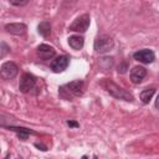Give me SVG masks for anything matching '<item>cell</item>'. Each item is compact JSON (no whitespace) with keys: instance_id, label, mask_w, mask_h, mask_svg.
Listing matches in <instances>:
<instances>
[{"instance_id":"obj_12","label":"cell","mask_w":159,"mask_h":159,"mask_svg":"<svg viewBox=\"0 0 159 159\" xmlns=\"http://www.w3.org/2000/svg\"><path fill=\"white\" fill-rule=\"evenodd\" d=\"M68 45L73 50H81L84 45V39L80 35H72L68 37Z\"/></svg>"},{"instance_id":"obj_19","label":"cell","mask_w":159,"mask_h":159,"mask_svg":"<svg viewBox=\"0 0 159 159\" xmlns=\"http://www.w3.org/2000/svg\"><path fill=\"white\" fill-rule=\"evenodd\" d=\"M35 147H36V148H39V149H41V150H43V152H46V150H47L46 145H43L42 143H35Z\"/></svg>"},{"instance_id":"obj_21","label":"cell","mask_w":159,"mask_h":159,"mask_svg":"<svg viewBox=\"0 0 159 159\" xmlns=\"http://www.w3.org/2000/svg\"><path fill=\"white\" fill-rule=\"evenodd\" d=\"M155 108L159 109V94L157 96V99H155Z\"/></svg>"},{"instance_id":"obj_16","label":"cell","mask_w":159,"mask_h":159,"mask_svg":"<svg viewBox=\"0 0 159 159\" xmlns=\"http://www.w3.org/2000/svg\"><path fill=\"white\" fill-rule=\"evenodd\" d=\"M30 0H9V2L14 6H25L29 4Z\"/></svg>"},{"instance_id":"obj_10","label":"cell","mask_w":159,"mask_h":159,"mask_svg":"<svg viewBox=\"0 0 159 159\" xmlns=\"http://www.w3.org/2000/svg\"><path fill=\"white\" fill-rule=\"evenodd\" d=\"M147 76V70L143 66H134L130 70V81L134 84H139Z\"/></svg>"},{"instance_id":"obj_11","label":"cell","mask_w":159,"mask_h":159,"mask_svg":"<svg viewBox=\"0 0 159 159\" xmlns=\"http://www.w3.org/2000/svg\"><path fill=\"white\" fill-rule=\"evenodd\" d=\"M5 31L11 34V35H17V36H21V35H25L26 32V25L22 24V22H11V24H6L5 25Z\"/></svg>"},{"instance_id":"obj_1","label":"cell","mask_w":159,"mask_h":159,"mask_svg":"<svg viewBox=\"0 0 159 159\" xmlns=\"http://www.w3.org/2000/svg\"><path fill=\"white\" fill-rule=\"evenodd\" d=\"M84 92V82L82 80H76L72 82H68L58 88V93L63 99L71 101L75 97L82 96Z\"/></svg>"},{"instance_id":"obj_20","label":"cell","mask_w":159,"mask_h":159,"mask_svg":"<svg viewBox=\"0 0 159 159\" xmlns=\"http://www.w3.org/2000/svg\"><path fill=\"white\" fill-rule=\"evenodd\" d=\"M67 124H68L70 127H78V123L75 122V120H67Z\"/></svg>"},{"instance_id":"obj_5","label":"cell","mask_w":159,"mask_h":159,"mask_svg":"<svg viewBox=\"0 0 159 159\" xmlns=\"http://www.w3.org/2000/svg\"><path fill=\"white\" fill-rule=\"evenodd\" d=\"M89 22H91V17L88 14H83L81 16H78L70 26H68V30L70 31H73V32H84L87 31L88 26H89Z\"/></svg>"},{"instance_id":"obj_3","label":"cell","mask_w":159,"mask_h":159,"mask_svg":"<svg viewBox=\"0 0 159 159\" xmlns=\"http://www.w3.org/2000/svg\"><path fill=\"white\" fill-rule=\"evenodd\" d=\"M114 46V41L109 35H99L96 37L93 47L94 51L98 53H106L108 51H111Z\"/></svg>"},{"instance_id":"obj_17","label":"cell","mask_w":159,"mask_h":159,"mask_svg":"<svg viewBox=\"0 0 159 159\" xmlns=\"http://www.w3.org/2000/svg\"><path fill=\"white\" fill-rule=\"evenodd\" d=\"M7 52H10V47H9V46L2 41V42H1V52H0V57H1V58H4V57H5V55H6Z\"/></svg>"},{"instance_id":"obj_14","label":"cell","mask_w":159,"mask_h":159,"mask_svg":"<svg viewBox=\"0 0 159 159\" xmlns=\"http://www.w3.org/2000/svg\"><path fill=\"white\" fill-rule=\"evenodd\" d=\"M37 31L41 36L43 37H48L51 34V24L48 21H41L37 26Z\"/></svg>"},{"instance_id":"obj_15","label":"cell","mask_w":159,"mask_h":159,"mask_svg":"<svg viewBox=\"0 0 159 159\" xmlns=\"http://www.w3.org/2000/svg\"><path fill=\"white\" fill-rule=\"evenodd\" d=\"M154 93H155V88H153V87L145 88V89H143V91L140 92L139 98H140V101H142L144 104H147V103H149V101L152 99V97L154 96Z\"/></svg>"},{"instance_id":"obj_6","label":"cell","mask_w":159,"mask_h":159,"mask_svg":"<svg viewBox=\"0 0 159 159\" xmlns=\"http://www.w3.org/2000/svg\"><path fill=\"white\" fill-rule=\"evenodd\" d=\"M17 72H19V67L12 61H7V62H4L1 65L0 75L4 80H12L14 77H16Z\"/></svg>"},{"instance_id":"obj_8","label":"cell","mask_w":159,"mask_h":159,"mask_svg":"<svg viewBox=\"0 0 159 159\" xmlns=\"http://www.w3.org/2000/svg\"><path fill=\"white\" fill-rule=\"evenodd\" d=\"M68 63H70V57H68L67 55L58 56V57H56V58L52 61V63H51V70H52L55 73H61V72H63V71L67 68Z\"/></svg>"},{"instance_id":"obj_2","label":"cell","mask_w":159,"mask_h":159,"mask_svg":"<svg viewBox=\"0 0 159 159\" xmlns=\"http://www.w3.org/2000/svg\"><path fill=\"white\" fill-rule=\"evenodd\" d=\"M101 86L114 98L117 99H122V101H127V102H133L134 101V97L132 93H129L128 91H125L124 88L119 87L117 83H114L113 81L108 80V78H104L102 82H101Z\"/></svg>"},{"instance_id":"obj_18","label":"cell","mask_w":159,"mask_h":159,"mask_svg":"<svg viewBox=\"0 0 159 159\" xmlns=\"http://www.w3.org/2000/svg\"><path fill=\"white\" fill-rule=\"evenodd\" d=\"M127 68H128L127 62H122V63L118 66V72H119V73H124V72L127 71Z\"/></svg>"},{"instance_id":"obj_13","label":"cell","mask_w":159,"mask_h":159,"mask_svg":"<svg viewBox=\"0 0 159 159\" xmlns=\"http://www.w3.org/2000/svg\"><path fill=\"white\" fill-rule=\"evenodd\" d=\"M9 129L16 132L17 135H19V138H20L21 140H26L30 134H36L34 130H31V129H29V128H24V127H12V125H10Z\"/></svg>"},{"instance_id":"obj_7","label":"cell","mask_w":159,"mask_h":159,"mask_svg":"<svg viewBox=\"0 0 159 159\" xmlns=\"http://www.w3.org/2000/svg\"><path fill=\"white\" fill-rule=\"evenodd\" d=\"M133 58L142 63H152L155 60V53L149 48H143L133 53Z\"/></svg>"},{"instance_id":"obj_9","label":"cell","mask_w":159,"mask_h":159,"mask_svg":"<svg viewBox=\"0 0 159 159\" xmlns=\"http://www.w3.org/2000/svg\"><path fill=\"white\" fill-rule=\"evenodd\" d=\"M36 52H37V56H39L41 60H43V61L51 60V58H53L55 55H56L55 48H53L52 46H50V45H46V43H41V45L37 47Z\"/></svg>"},{"instance_id":"obj_4","label":"cell","mask_w":159,"mask_h":159,"mask_svg":"<svg viewBox=\"0 0 159 159\" xmlns=\"http://www.w3.org/2000/svg\"><path fill=\"white\" fill-rule=\"evenodd\" d=\"M36 83H37V78L31 75V73H24L20 78V83H19V89L22 93H29L32 89L36 88Z\"/></svg>"}]
</instances>
